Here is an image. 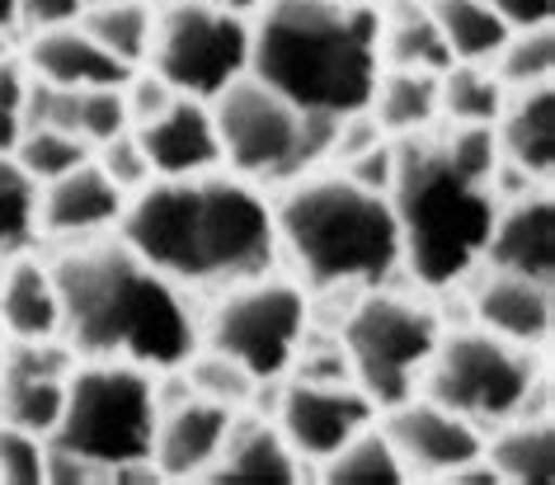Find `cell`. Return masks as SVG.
Wrapping results in <instances>:
<instances>
[{"instance_id": "13", "label": "cell", "mask_w": 555, "mask_h": 485, "mask_svg": "<svg viewBox=\"0 0 555 485\" xmlns=\"http://www.w3.org/2000/svg\"><path fill=\"white\" fill-rule=\"evenodd\" d=\"M386 438L405 467V481H448L452 471H462L485 457V434L456 410L438 406L428 396H410L400 406L382 410Z\"/></svg>"}, {"instance_id": "27", "label": "cell", "mask_w": 555, "mask_h": 485, "mask_svg": "<svg viewBox=\"0 0 555 485\" xmlns=\"http://www.w3.org/2000/svg\"><path fill=\"white\" fill-rule=\"evenodd\" d=\"M76 24L122 66H132V72L146 66L151 29H156V10H151V0H90L86 15H80Z\"/></svg>"}, {"instance_id": "19", "label": "cell", "mask_w": 555, "mask_h": 485, "mask_svg": "<svg viewBox=\"0 0 555 485\" xmlns=\"http://www.w3.org/2000/svg\"><path fill=\"white\" fill-rule=\"evenodd\" d=\"M470 311H476L480 330L541 354L555 330V288L537 279H518V273L485 269L480 283L470 288Z\"/></svg>"}, {"instance_id": "14", "label": "cell", "mask_w": 555, "mask_h": 485, "mask_svg": "<svg viewBox=\"0 0 555 485\" xmlns=\"http://www.w3.org/2000/svg\"><path fill=\"white\" fill-rule=\"evenodd\" d=\"M76 354L62 340H10L0 349V420L48 438L57 429Z\"/></svg>"}, {"instance_id": "7", "label": "cell", "mask_w": 555, "mask_h": 485, "mask_svg": "<svg viewBox=\"0 0 555 485\" xmlns=\"http://www.w3.org/2000/svg\"><path fill=\"white\" fill-rule=\"evenodd\" d=\"M420 392L470 420L480 434L518 420V414L551 420V382L541 372L537 349L508 344L480 326L438 340Z\"/></svg>"}, {"instance_id": "30", "label": "cell", "mask_w": 555, "mask_h": 485, "mask_svg": "<svg viewBox=\"0 0 555 485\" xmlns=\"http://www.w3.org/2000/svg\"><path fill=\"white\" fill-rule=\"evenodd\" d=\"M38 193L43 184L15 161V151H0V259L34 251L38 235Z\"/></svg>"}, {"instance_id": "44", "label": "cell", "mask_w": 555, "mask_h": 485, "mask_svg": "<svg viewBox=\"0 0 555 485\" xmlns=\"http://www.w3.org/2000/svg\"><path fill=\"white\" fill-rule=\"evenodd\" d=\"M20 34V0H0V43Z\"/></svg>"}, {"instance_id": "21", "label": "cell", "mask_w": 555, "mask_h": 485, "mask_svg": "<svg viewBox=\"0 0 555 485\" xmlns=\"http://www.w3.org/2000/svg\"><path fill=\"white\" fill-rule=\"evenodd\" d=\"M499 161L532 175L537 184H551L555 175V86L508 90L504 109L494 118Z\"/></svg>"}, {"instance_id": "43", "label": "cell", "mask_w": 555, "mask_h": 485, "mask_svg": "<svg viewBox=\"0 0 555 485\" xmlns=\"http://www.w3.org/2000/svg\"><path fill=\"white\" fill-rule=\"evenodd\" d=\"M207 5H217V10H227V15H241V20H249V15H259L269 0H207Z\"/></svg>"}, {"instance_id": "45", "label": "cell", "mask_w": 555, "mask_h": 485, "mask_svg": "<svg viewBox=\"0 0 555 485\" xmlns=\"http://www.w3.org/2000/svg\"><path fill=\"white\" fill-rule=\"evenodd\" d=\"M349 5H372V10H386L391 0H349Z\"/></svg>"}, {"instance_id": "39", "label": "cell", "mask_w": 555, "mask_h": 485, "mask_svg": "<svg viewBox=\"0 0 555 485\" xmlns=\"http://www.w3.org/2000/svg\"><path fill=\"white\" fill-rule=\"evenodd\" d=\"M339 170L349 175L353 184L372 189V193H391V179H396V142H377V146L358 151V156L344 161Z\"/></svg>"}, {"instance_id": "3", "label": "cell", "mask_w": 555, "mask_h": 485, "mask_svg": "<svg viewBox=\"0 0 555 485\" xmlns=\"http://www.w3.org/2000/svg\"><path fill=\"white\" fill-rule=\"evenodd\" d=\"M62 344L76 358H118L151 372L198 354V316L184 288L156 273L122 235L62 245L52 259Z\"/></svg>"}, {"instance_id": "35", "label": "cell", "mask_w": 555, "mask_h": 485, "mask_svg": "<svg viewBox=\"0 0 555 485\" xmlns=\"http://www.w3.org/2000/svg\"><path fill=\"white\" fill-rule=\"evenodd\" d=\"M128 100L122 86H94V90H76V137L90 146L114 142L118 132H128Z\"/></svg>"}, {"instance_id": "41", "label": "cell", "mask_w": 555, "mask_h": 485, "mask_svg": "<svg viewBox=\"0 0 555 485\" xmlns=\"http://www.w3.org/2000/svg\"><path fill=\"white\" fill-rule=\"evenodd\" d=\"M90 0H20V29H57V24H76L86 15Z\"/></svg>"}, {"instance_id": "6", "label": "cell", "mask_w": 555, "mask_h": 485, "mask_svg": "<svg viewBox=\"0 0 555 485\" xmlns=\"http://www.w3.org/2000/svg\"><path fill=\"white\" fill-rule=\"evenodd\" d=\"M156 424V372L118 358H80L66 378V400L48 443L76 452L90 462L94 481H104L118 467L151 462Z\"/></svg>"}, {"instance_id": "37", "label": "cell", "mask_w": 555, "mask_h": 485, "mask_svg": "<svg viewBox=\"0 0 555 485\" xmlns=\"http://www.w3.org/2000/svg\"><path fill=\"white\" fill-rule=\"evenodd\" d=\"M94 161H100V170H104L108 179H114V184H118L122 193H128V199H132L137 189H146L151 179H156V175H151V161H146L142 142L132 137V128H128V132H118L114 142L94 146Z\"/></svg>"}, {"instance_id": "26", "label": "cell", "mask_w": 555, "mask_h": 485, "mask_svg": "<svg viewBox=\"0 0 555 485\" xmlns=\"http://www.w3.org/2000/svg\"><path fill=\"white\" fill-rule=\"evenodd\" d=\"M367 114L382 128V137H391V142H405V137H420L428 128H438L442 123V114H438V76L396 72V66H386L377 90H372Z\"/></svg>"}, {"instance_id": "5", "label": "cell", "mask_w": 555, "mask_h": 485, "mask_svg": "<svg viewBox=\"0 0 555 485\" xmlns=\"http://www.w3.org/2000/svg\"><path fill=\"white\" fill-rule=\"evenodd\" d=\"M278 255L293 259L311 293H367L400 269V227L386 193L353 184L344 170L287 179L273 203Z\"/></svg>"}, {"instance_id": "17", "label": "cell", "mask_w": 555, "mask_h": 485, "mask_svg": "<svg viewBox=\"0 0 555 485\" xmlns=\"http://www.w3.org/2000/svg\"><path fill=\"white\" fill-rule=\"evenodd\" d=\"M132 137L142 142L156 179H189V175L221 170L212 104L189 100V94H175L151 123H137Z\"/></svg>"}, {"instance_id": "2", "label": "cell", "mask_w": 555, "mask_h": 485, "mask_svg": "<svg viewBox=\"0 0 555 485\" xmlns=\"http://www.w3.org/2000/svg\"><path fill=\"white\" fill-rule=\"evenodd\" d=\"M494 128H428L396 142L391 213L400 227V265L420 288L448 293L470 283L499 217Z\"/></svg>"}, {"instance_id": "20", "label": "cell", "mask_w": 555, "mask_h": 485, "mask_svg": "<svg viewBox=\"0 0 555 485\" xmlns=\"http://www.w3.org/2000/svg\"><path fill=\"white\" fill-rule=\"evenodd\" d=\"M24 66L34 80L62 90H94V86H128L132 66H122L118 58L94 43L80 24H57V29H38L29 34L24 48Z\"/></svg>"}, {"instance_id": "9", "label": "cell", "mask_w": 555, "mask_h": 485, "mask_svg": "<svg viewBox=\"0 0 555 485\" xmlns=\"http://www.w3.org/2000/svg\"><path fill=\"white\" fill-rule=\"evenodd\" d=\"M438 340V316L400 293H386V288H367L339 326V349L344 363H349V378L363 386V396L377 410H391L400 400L420 396Z\"/></svg>"}, {"instance_id": "23", "label": "cell", "mask_w": 555, "mask_h": 485, "mask_svg": "<svg viewBox=\"0 0 555 485\" xmlns=\"http://www.w3.org/2000/svg\"><path fill=\"white\" fill-rule=\"evenodd\" d=\"M0 335L10 340H57L62 335V297L52 265L34 251L10 255L0 269Z\"/></svg>"}, {"instance_id": "22", "label": "cell", "mask_w": 555, "mask_h": 485, "mask_svg": "<svg viewBox=\"0 0 555 485\" xmlns=\"http://www.w3.org/2000/svg\"><path fill=\"white\" fill-rule=\"evenodd\" d=\"M307 476L301 457L287 448L273 420H241L235 414L227 443H221L212 471L203 481L212 485H293Z\"/></svg>"}, {"instance_id": "11", "label": "cell", "mask_w": 555, "mask_h": 485, "mask_svg": "<svg viewBox=\"0 0 555 485\" xmlns=\"http://www.w3.org/2000/svg\"><path fill=\"white\" fill-rule=\"evenodd\" d=\"M146 72H156L175 94L212 104L249 72V24L207 0H170L156 10Z\"/></svg>"}, {"instance_id": "32", "label": "cell", "mask_w": 555, "mask_h": 485, "mask_svg": "<svg viewBox=\"0 0 555 485\" xmlns=\"http://www.w3.org/2000/svg\"><path fill=\"white\" fill-rule=\"evenodd\" d=\"M490 66H494V76L504 80V90L551 86L555 80V34H551V24H541V29H513L508 43L499 48V58Z\"/></svg>"}, {"instance_id": "33", "label": "cell", "mask_w": 555, "mask_h": 485, "mask_svg": "<svg viewBox=\"0 0 555 485\" xmlns=\"http://www.w3.org/2000/svg\"><path fill=\"white\" fill-rule=\"evenodd\" d=\"M90 156H94V146L80 142L76 132H62V128H24L20 142H15V161L38 179V184L76 170V165H86Z\"/></svg>"}, {"instance_id": "42", "label": "cell", "mask_w": 555, "mask_h": 485, "mask_svg": "<svg viewBox=\"0 0 555 485\" xmlns=\"http://www.w3.org/2000/svg\"><path fill=\"white\" fill-rule=\"evenodd\" d=\"M508 29H541L555 20V0H485Z\"/></svg>"}, {"instance_id": "10", "label": "cell", "mask_w": 555, "mask_h": 485, "mask_svg": "<svg viewBox=\"0 0 555 485\" xmlns=\"http://www.w3.org/2000/svg\"><path fill=\"white\" fill-rule=\"evenodd\" d=\"M307 335L311 297L278 273H259L217 293L207 321H198V349L235 358L259 386H278L297 368Z\"/></svg>"}, {"instance_id": "29", "label": "cell", "mask_w": 555, "mask_h": 485, "mask_svg": "<svg viewBox=\"0 0 555 485\" xmlns=\"http://www.w3.org/2000/svg\"><path fill=\"white\" fill-rule=\"evenodd\" d=\"M504 100H508V90L494 76V66L452 62L438 76V114L442 123H456V128H494Z\"/></svg>"}, {"instance_id": "40", "label": "cell", "mask_w": 555, "mask_h": 485, "mask_svg": "<svg viewBox=\"0 0 555 485\" xmlns=\"http://www.w3.org/2000/svg\"><path fill=\"white\" fill-rule=\"evenodd\" d=\"M122 100H128V123L137 128V123H151V118H156L160 109L175 100V90L165 86L156 72H132L128 86H122Z\"/></svg>"}, {"instance_id": "36", "label": "cell", "mask_w": 555, "mask_h": 485, "mask_svg": "<svg viewBox=\"0 0 555 485\" xmlns=\"http://www.w3.org/2000/svg\"><path fill=\"white\" fill-rule=\"evenodd\" d=\"M48 438L0 420V485H43Z\"/></svg>"}, {"instance_id": "15", "label": "cell", "mask_w": 555, "mask_h": 485, "mask_svg": "<svg viewBox=\"0 0 555 485\" xmlns=\"http://www.w3.org/2000/svg\"><path fill=\"white\" fill-rule=\"evenodd\" d=\"M122 207H128V193L90 156L86 165H76V170L43 184V193H38V235L57 241V251L80 241H100V235L118 231Z\"/></svg>"}, {"instance_id": "38", "label": "cell", "mask_w": 555, "mask_h": 485, "mask_svg": "<svg viewBox=\"0 0 555 485\" xmlns=\"http://www.w3.org/2000/svg\"><path fill=\"white\" fill-rule=\"evenodd\" d=\"M24 104H29V66L0 52V151H15L24 132Z\"/></svg>"}, {"instance_id": "8", "label": "cell", "mask_w": 555, "mask_h": 485, "mask_svg": "<svg viewBox=\"0 0 555 485\" xmlns=\"http://www.w3.org/2000/svg\"><path fill=\"white\" fill-rule=\"evenodd\" d=\"M212 123L221 165H231V175L249 184H287L307 170H321L339 132V118L301 114L249 72L212 100Z\"/></svg>"}, {"instance_id": "12", "label": "cell", "mask_w": 555, "mask_h": 485, "mask_svg": "<svg viewBox=\"0 0 555 485\" xmlns=\"http://www.w3.org/2000/svg\"><path fill=\"white\" fill-rule=\"evenodd\" d=\"M377 414L382 410L349 378H297L273 400V424L301 457V467H321L353 434L377 424Z\"/></svg>"}, {"instance_id": "1", "label": "cell", "mask_w": 555, "mask_h": 485, "mask_svg": "<svg viewBox=\"0 0 555 485\" xmlns=\"http://www.w3.org/2000/svg\"><path fill=\"white\" fill-rule=\"evenodd\" d=\"M118 235L184 293H227V288L273 273L278 231L273 203L241 175L151 179L122 207Z\"/></svg>"}, {"instance_id": "25", "label": "cell", "mask_w": 555, "mask_h": 485, "mask_svg": "<svg viewBox=\"0 0 555 485\" xmlns=\"http://www.w3.org/2000/svg\"><path fill=\"white\" fill-rule=\"evenodd\" d=\"M382 62L396 66V72H428V76H442L452 66V52L442 43L424 0H391L382 10Z\"/></svg>"}, {"instance_id": "34", "label": "cell", "mask_w": 555, "mask_h": 485, "mask_svg": "<svg viewBox=\"0 0 555 485\" xmlns=\"http://www.w3.org/2000/svg\"><path fill=\"white\" fill-rule=\"evenodd\" d=\"M189 372V382H193V396H207V400H217V406H245L249 396H259V382L249 378V372L235 363V358L227 354H212V349H198L184 363Z\"/></svg>"}, {"instance_id": "24", "label": "cell", "mask_w": 555, "mask_h": 485, "mask_svg": "<svg viewBox=\"0 0 555 485\" xmlns=\"http://www.w3.org/2000/svg\"><path fill=\"white\" fill-rule=\"evenodd\" d=\"M485 462L494 467L499 485H551V476H555L551 420L518 414V420L490 429V438H485Z\"/></svg>"}, {"instance_id": "31", "label": "cell", "mask_w": 555, "mask_h": 485, "mask_svg": "<svg viewBox=\"0 0 555 485\" xmlns=\"http://www.w3.org/2000/svg\"><path fill=\"white\" fill-rule=\"evenodd\" d=\"M321 481L325 485H400L405 481V467H400L386 429L367 424L363 434H353L335 457H325Z\"/></svg>"}, {"instance_id": "28", "label": "cell", "mask_w": 555, "mask_h": 485, "mask_svg": "<svg viewBox=\"0 0 555 485\" xmlns=\"http://www.w3.org/2000/svg\"><path fill=\"white\" fill-rule=\"evenodd\" d=\"M434 15L442 43H448L452 62H480L490 66L499 58V48L508 43V24L494 15L485 0H424Z\"/></svg>"}, {"instance_id": "18", "label": "cell", "mask_w": 555, "mask_h": 485, "mask_svg": "<svg viewBox=\"0 0 555 485\" xmlns=\"http://www.w3.org/2000/svg\"><path fill=\"white\" fill-rule=\"evenodd\" d=\"M231 424H235V410L217 406L207 396H189L179 406L160 410L156 443H151V462H156L160 481H203L212 471Z\"/></svg>"}, {"instance_id": "16", "label": "cell", "mask_w": 555, "mask_h": 485, "mask_svg": "<svg viewBox=\"0 0 555 485\" xmlns=\"http://www.w3.org/2000/svg\"><path fill=\"white\" fill-rule=\"evenodd\" d=\"M485 269L518 273V279L555 283V199L551 184L527 189L518 199L499 203L494 231L485 241Z\"/></svg>"}, {"instance_id": "4", "label": "cell", "mask_w": 555, "mask_h": 485, "mask_svg": "<svg viewBox=\"0 0 555 485\" xmlns=\"http://www.w3.org/2000/svg\"><path fill=\"white\" fill-rule=\"evenodd\" d=\"M249 24V76L301 114H367L382 62V10L349 0H269Z\"/></svg>"}]
</instances>
